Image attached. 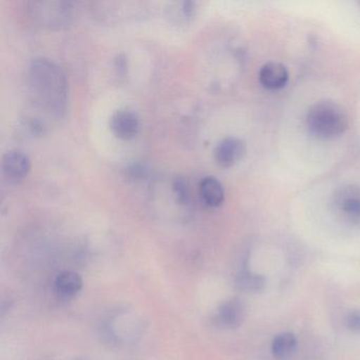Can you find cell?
Wrapping results in <instances>:
<instances>
[{
	"instance_id": "3",
	"label": "cell",
	"mask_w": 360,
	"mask_h": 360,
	"mask_svg": "<svg viewBox=\"0 0 360 360\" xmlns=\"http://www.w3.org/2000/svg\"><path fill=\"white\" fill-rule=\"evenodd\" d=\"M105 336L115 345H129L138 340L144 328V322L138 314L129 309H119L105 321Z\"/></svg>"
},
{
	"instance_id": "4",
	"label": "cell",
	"mask_w": 360,
	"mask_h": 360,
	"mask_svg": "<svg viewBox=\"0 0 360 360\" xmlns=\"http://www.w3.org/2000/svg\"><path fill=\"white\" fill-rule=\"evenodd\" d=\"M333 210L337 216L353 224H360V186L345 185L332 195Z\"/></svg>"
},
{
	"instance_id": "6",
	"label": "cell",
	"mask_w": 360,
	"mask_h": 360,
	"mask_svg": "<svg viewBox=\"0 0 360 360\" xmlns=\"http://www.w3.org/2000/svg\"><path fill=\"white\" fill-rule=\"evenodd\" d=\"M245 318V307L240 299L233 298L223 302L214 315V323L224 330L239 328Z\"/></svg>"
},
{
	"instance_id": "9",
	"label": "cell",
	"mask_w": 360,
	"mask_h": 360,
	"mask_svg": "<svg viewBox=\"0 0 360 360\" xmlns=\"http://www.w3.org/2000/svg\"><path fill=\"white\" fill-rule=\"evenodd\" d=\"M288 71L280 63L269 62L261 67L259 81L263 87L269 90H279L285 87L288 82Z\"/></svg>"
},
{
	"instance_id": "7",
	"label": "cell",
	"mask_w": 360,
	"mask_h": 360,
	"mask_svg": "<svg viewBox=\"0 0 360 360\" xmlns=\"http://www.w3.org/2000/svg\"><path fill=\"white\" fill-rule=\"evenodd\" d=\"M140 117L134 111L121 109L113 113L110 119V129L117 138L131 140L140 131Z\"/></svg>"
},
{
	"instance_id": "15",
	"label": "cell",
	"mask_w": 360,
	"mask_h": 360,
	"mask_svg": "<svg viewBox=\"0 0 360 360\" xmlns=\"http://www.w3.org/2000/svg\"><path fill=\"white\" fill-rule=\"evenodd\" d=\"M347 326L353 332L360 333V311H353L347 316Z\"/></svg>"
},
{
	"instance_id": "1",
	"label": "cell",
	"mask_w": 360,
	"mask_h": 360,
	"mask_svg": "<svg viewBox=\"0 0 360 360\" xmlns=\"http://www.w3.org/2000/svg\"><path fill=\"white\" fill-rule=\"evenodd\" d=\"M29 84L35 100L50 113L66 111L68 83L63 69L49 58H37L29 66Z\"/></svg>"
},
{
	"instance_id": "5",
	"label": "cell",
	"mask_w": 360,
	"mask_h": 360,
	"mask_svg": "<svg viewBox=\"0 0 360 360\" xmlns=\"http://www.w3.org/2000/svg\"><path fill=\"white\" fill-rule=\"evenodd\" d=\"M30 169V158L24 151L12 149L4 155L1 160V170L8 182L20 183L28 176Z\"/></svg>"
},
{
	"instance_id": "13",
	"label": "cell",
	"mask_w": 360,
	"mask_h": 360,
	"mask_svg": "<svg viewBox=\"0 0 360 360\" xmlns=\"http://www.w3.org/2000/svg\"><path fill=\"white\" fill-rule=\"evenodd\" d=\"M297 338L292 333L284 332L274 338L271 351L278 358H285L296 349Z\"/></svg>"
},
{
	"instance_id": "8",
	"label": "cell",
	"mask_w": 360,
	"mask_h": 360,
	"mask_svg": "<svg viewBox=\"0 0 360 360\" xmlns=\"http://www.w3.org/2000/svg\"><path fill=\"white\" fill-rule=\"evenodd\" d=\"M245 150V144L241 139L227 136L214 148V160L221 167H231L243 158Z\"/></svg>"
},
{
	"instance_id": "11",
	"label": "cell",
	"mask_w": 360,
	"mask_h": 360,
	"mask_svg": "<svg viewBox=\"0 0 360 360\" xmlns=\"http://www.w3.org/2000/svg\"><path fill=\"white\" fill-rule=\"evenodd\" d=\"M199 193L202 201L210 207H219L225 199L224 188L218 179L205 176L199 185Z\"/></svg>"
},
{
	"instance_id": "2",
	"label": "cell",
	"mask_w": 360,
	"mask_h": 360,
	"mask_svg": "<svg viewBox=\"0 0 360 360\" xmlns=\"http://www.w3.org/2000/svg\"><path fill=\"white\" fill-rule=\"evenodd\" d=\"M305 123L309 131L317 138L333 139L345 134L349 119L340 105L321 101L309 107Z\"/></svg>"
},
{
	"instance_id": "14",
	"label": "cell",
	"mask_w": 360,
	"mask_h": 360,
	"mask_svg": "<svg viewBox=\"0 0 360 360\" xmlns=\"http://www.w3.org/2000/svg\"><path fill=\"white\" fill-rule=\"evenodd\" d=\"M174 191L179 197V201L185 203L188 201V189H187V184L183 179H176L174 183Z\"/></svg>"
},
{
	"instance_id": "10",
	"label": "cell",
	"mask_w": 360,
	"mask_h": 360,
	"mask_svg": "<svg viewBox=\"0 0 360 360\" xmlns=\"http://www.w3.org/2000/svg\"><path fill=\"white\" fill-rule=\"evenodd\" d=\"M53 288L58 298L70 300L81 292L83 288V279L75 271H62L54 280Z\"/></svg>"
},
{
	"instance_id": "12",
	"label": "cell",
	"mask_w": 360,
	"mask_h": 360,
	"mask_svg": "<svg viewBox=\"0 0 360 360\" xmlns=\"http://www.w3.org/2000/svg\"><path fill=\"white\" fill-rule=\"evenodd\" d=\"M236 284L240 290H244V292H258L264 290L265 285H266V280L260 274L243 271L238 275Z\"/></svg>"
}]
</instances>
